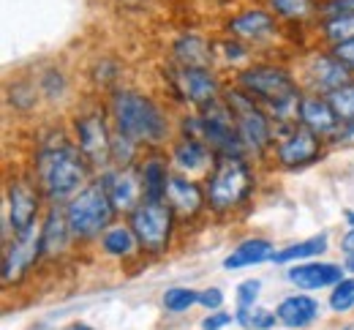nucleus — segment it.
<instances>
[{"label":"nucleus","mask_w":354,"mask_h":330,"mask_svg":"<svg viewBox=\"0 0 354 330\" xmlns=\"http://www.w3.org/2000/svg\"><path fill=\"white\" fill-rule=\"evenodd\" d=\"M30 175L36 178L46 205H66L80 189L95 178L90 161L74 142L71 129L52 126L39 134L33 147Z\"/></svg>","instance_id":"obj_1"},{"label":"nucleus","mask_w":354,"mask_h":330,"mask_svg":"<svg viewBox=\"0 0 354 330\" xmlns=\"http://www.w3.org/2000/svg\"><path fill=\"white\" fill-rule=\"evenodd\" d=\"M232 82L254 101H259L278 129L297 123V107L306 91L292 66L275 57H254L251 63H245L232 74Z\"/></svg>","instance_id":"obj_2"},{"label":"nucleus","mask_w":354,"mask_h":330,"mask_svg":"<svg viewBox=\"0 0 354 330\" xmlns=\"http://www.w3.org/2000/svg\"><path fill=\"white\" fill-rule=\"evenodd\" d=\"M104 101H106V109H109L115 131L131 137L145 150L167 147L169 142L175 140L172 118H169L167 107L156 95L145 93L139 88L120 85L112 93H106Z\"/></svg>","instance_id":"obj_3"},{"label":"nucleus","mask_w":354,"mask_h":330,"mask_svg":"<svg viewBox=\"0 0 354 330\" xmlns=\"http://www.w3.org/2000/svg\"><path fill=\"white\" fill-rule=\"evenodd\" d=\"M207 213L216 221H234L243 216L257 194V164L251 156H218L205 178Z\"/></svg>","instance_id":"obj_4"},{"label":"nucleus","mask_w":354,"mask_h":330,"mask_svg":"<svg viewBox=\"0 0 354 330\" xmlns=\"http://www.w3.org/2000/svg\"><path fill=\"white\" fill-rule=\"evenodd\" d=\"M66 219H68V227H71V235L77 240V246H90V243H98L101 235L120 219L104 181L95 175L85 189H80L66 205Z\"/></svg>","instance_id":"obj_5"},{"label":"nucleus","mask_w":354,"mask_h":330,"mask_svg":"<svg viewBox=\"0 0 354 330\" xmlns=\"http://www.w3.org/2000/svg\"><path fill=\"white\" fill-rule=\"evenodd\" d=\"M223 101L232 109V118H234L237 131H240V137L248 147V156L254 161H265L272 153L275 137H278V126L270 118V112L259 101H254L245 91H240L234 82H229L223 88Z\"/></svg>","instance_id":"obj_6"},{"label":"nucleus","mask_w":354,"mask_h":330,"mask_svg":"<svg viewBox=\"0 0 354 330\" xmlns=\"http://www.w3.org/2000/svg\"><path fill=\"white\" fill-rule=\"evenodd\" d=\"M221 33L237 39V42H243L245 47H251L254 55L275 52V49L281 47V42L289 36V30L283 28V22L267 8L262 0L232 11L223 19Z\"/></svg>","instance_id":"obj_7"},{"label":"nucleus","mask_w":354,"mask_h":330,"mask_svg":"<svg viewBox=\"0 0 354 330\" xmlns=\"http://www.w3.org/2000/svg\"><path fill=\"white\" fill-rule=\"evenodd\" d=\"M44 194L36 178L28 172H17L6 178V196H3V232L6 240L14 235L33 232L44 216Z\"/></svg>","instance_id":"obj_8"},{"label":"nucleus","mask_w":354,"mask_h":330,"mask_svg":"<svg viewBox=\"0 0 354 330\" xmlns=\"http://www.w3.org/2000/svg\"><path fill=\"white\" fill-rule=\"evenodd\" d=\"M68 129H71L74 142L85 153V158L90 161L95 175H101L104 169L112 167V134H115V126H112L106 101H95L85 109H80L71 118Z\"/></svg>","instance_id":"obj_9"},{"label":"nucleus","mask_w":354,"mask_h":330,"mask_svg":"<svg viewBox=\"0 0 354 330\" xmlns=\"http://www.w3.org/2000/svg\"><path fill=\"white\" fill-rule=\"evenodd\" d=\"M126 221L131 224L142 257H150V259L167 257V251L175 243L177 224H180L175 210L167 202H156V199H145L133 213L126 216Z\"/></svg>","instance_id":"obj_10"},{"label":"nucleus","mask_w":354,"mask_h":330,"mask_svg":"<svg viewBox=\"0 0 354 330\" xmlns=\"http://www.w3.org/2000/svg\"><path fill=\"white\" fill-rule=\"evenodd\" d=\"M167 88L175 95V101L191 107V109H202L221 98L226 82L218 77V68L169 63L167 66Z\"/></svg>","instance_id":"obj_11"},{"label":"nucleus","mask_w":354,"mask_h":330,"mask_svg":"<svg viewBox=\"0 0 354 330\" xmlns=\"http://www.w3.org/2000/svg\"><path fill=\"white\" fill-rule=\"evenodd\" d=\"M327 145L330 142L324 137L313 134L306 126L289 123L278 129L270 158L281 172H297V169H306V167H313L316 161H322L327 153Z\"/></svg>","instance_id":"obj_12"},{"label":"nucleus","mask_w":354,"mask_h":330,"mask_svg":"<svg viewBox=\"0 0 354 330\" xmlns=\"http://www.w3.org/2000/svg\"><path fill=\"white\" fill-rule=\"evenodd\" d=\"M297 77L306 93L330 95L333 91L352 82L354 74L344 66V60L330 47H308L297 57Z\"/></svg>","instance_id":"obj_13"},{"label":"nucleus","mask_w":354,"mask_h":330,"mask_svg":"<svg viewBox=\"0 0 354 330\" xmlns=\"http://www.w3.org/2000/svg\"><path fill=\"white\" fill-rule=\"evenodd\" d=\"M199 115H202V126H205V142L218 156H248V147L237 131V123H234L232 109L223 101V95L218 101L202 107Z\"/></svg>","instance_id":"obj_14"},{"label":"nucleus","mask_w":354,"mask_h":330,"mask_svg":"<svg viewBox=\"0 0 354 330\" xmlns=\"http://www.w3.org/2000/svg\"><path fill=\"white\" fill-rule=\"evenodd\" d=\"M41 262V251H39V227L33 232L25 235H14L6 240L3 248V268H0V279L3 286H19Z\"/></svg>","instance_id":"obj_15"},{"label":"nucleus","mask_w":354,"mask_h":330,"mask_svg":"<svg viewBox=\"0 0 354 330\" xmlns=\"http://www.w3.org/2000/svg\"><path fill=\"white\" fill-rule=\"evenodd\" d=\"M74 246H77V240L71 235V227H68V219H66L63 205H46L44 216L39 221V251H41V262L57 265Z\"/></svg>","instance_id":"obj_16"},{"label":"nucleus","mask_w":354,"mask_h":330,"mask_svg":"<svg viewBox=\"0 0 354 330\" xmlns=\"http://www.w3.org/2000/svg\"><path fill=\"white\" fill-rule=\"evenodd\" d=\"M164 202L175 210L180 224H196V221L207 213L205 181L175 172L172 181H169V189H167V199H164Z\"/></svg>","instance_id":"obj_17"},{"label":"nucleus","mask_w":354,"mask_h":330,"mask_svg":"<svg viewBox=\"0 0 354 330\" xmlns=\"http://www.w3.org/2000/svg\"><path fill=\"white\" fill-rule=\"evenodd\" d=\"M167 153H169L175 172L188 175V178H199V181H205L210 175V169L216 167V158H218V153L205 140H188V137H175L167 145Z\"/></svg>","instance_id":"obj_18"},{"label":"nucleus","mask_w":354,"mask_h":330,"mask_svg":"<svg viewBox=\"0 0 354 330\" xmlns=\"http://www.w3.org/2000/svg\"><path fill=\"white\" fill-rule=\"evenodd\" d=\"M98 178L104 181L106 194L120 219H126L145 202V189H142V178L136 167H109Z\"/></svg>","instance_id":"obj_19"},{"label":"nucleus","mask_w":354,"mask_h":330,"mask_svg":"<svg viewBox=\"0 0 354 330\" xmlns=\"http://www.w3.org/2000/svg\"><path fill=\"white\" fill-rule=\"evenodd\" d=\"M297 123L310 129L313 134L324 137L327 142L335 140V134L344 129V123H341V118L335 115L330 98L319 93H303L300 107H297Z\"/></svg>","instance_id":"obj_20"},{"label":"nucleus","mask_w":354,"mask_h":330,"mask_svg":"<svg viewBox=\"0 0 354 330\" xmlns=\"http://www.w3.org/2000/svg\"><path fill=\"white\" fill-rule=\"evenodd\" d=\"M136 169H139V178H142L145 199L164 202V199H167V189H169V181H172V175H175L172 161H169V153H167L164 147L145 150V156L139 158Z\"/></svg>","instance_id":"obj_21"},{"label":"nucleus","mask_w":354,"mask_h":330,"mask_svg":"<svg viewBox=\"0 0 354 330\" xmlns=\"http://www.w3.org/2000/svg\"><path fill=\"white\" fill-rule=\"evenodd\" d=\"M344 276H346V265H341V262H313V259L289 265V271H286V279L300 292L333 289Z\"/></svg>","instance_id":"obj_22"},{"label":"nucleus","mask_w":354,"mask_h":330,"mask_svg":"<svg viewBox=\"0 0 354 330\" xmlns=\"http://www.w3.org/2000/svg\"><path fill=\"white\" fill-rule=\"evenodd\" d=\"M275 314H278V325L289 330H306L322 317V309H319V300L310 297V292L297 289L295 295L281 297V303L275 306Z\"/></svg>","instance_id":"obj_23"},{"label":"nucleus","mask_w":354,"mask_h":330,"mask_svg":"<svg viewBox=\"0 0 354 330\" xmlns=\"http://www.w3.org/2000/svg\"><path fill=\"white\" fill-rule=\"evenodd\" d=\"M172 63L180 66H210L216 68V39L196 30H185L172 42Z\"/></svg>","instance_id":"obj_24"},{"label":"nucleus","mask_w":354,"mask_h":330,"mask_svg":"<svg viewBox=\"0 0 354 330\" xmlns=\"http://www.w3.org/2000/svg\"><path fill=\"white\" fill-rule=\"evenodd\" d=\"M275 254V243L265 235H248L243 237L223 259V271H245L254 265H265L272 262Z\"/></svg>","instance_id":"obj_25"},{"label":"nucleus","mask_w":354,"mask_h":330,"mask_svg":"<svg viewBox=\"0 0 354 330\" xmlns=\"http://www.w3.org/2000/svg\"><path fill=\"white\" fill-rule=\"evenodd\" d=\"M267 8L283 22L289 33L313 30L319 22V0H262Z\"/></svg>","instance_id":"obj_26"},{"label":"nucleus","mask_w":354,"mask_h":330,"mask_svg":"<svg viewBox=\"0 0 354 330\" xmlns=\"http://www.w3.org/2000/svg\"><path fill=\"white\" fill-rule=\"evenodd\" d=\"M98 248L104 257L109 259H131V257H142L139 251V243H136V235H133L131 224L126 219H118L104 235L98 240Z\"/></svg>","instance_id":"obj_27"},{"label":"nucleus","mask_w":354,"mask_h":330,"mask_svg":"<svg viewBox=\"0 0 354 330\" xmlns=\"http://www.w3.org/2000/svg\"><path fill=\"white\" fill-rule=\"evenodd\" d=\"M330 251V235L319 232L313 237H303V240H292L281 248H275L272 262L275 265H297V262H308V259H319Z\"/></svg>","instance_id":"obj_28"},{"label":"nucleus","mask_w":354,"mask_h":330,"mask_svg":"<svg viewBox=\"0 0 354 330\" xmlns=\"http://www.w3.org/2000/svg\"><path fill=\"white\" fill-rule=\"evenodd\" d=\"M316 42L322 47H335V44H344L354 39V11L352 14H333V17H322L313 30Z\"/></svg>","instance_id":"obj_29"},{"label":"nucleus","mask_w":354,"mask_h":330,"mask_svg":"<svg viewBox=\"0 0 354 330\" xmlns=\"http://www.w3.org/2000/svg\"><path fill=\"white\" fill-rule=\"evenodd\" d=\"M254 57L257 55L251 52V47H245L243 42H237V39H232L226 33H221V39H216V68L218 66H229L232 74H234L237 68H243Z\"/></svg>","instance_id":"obj_30"},{"label":"nucleus","mask_w":354,"mask_h":330,"mask_svg":"<svg viewBox=\"0 0 354 330\" xmlns=\"http://www.w3.org/2000/svg\"><path fill=\"white\" fill-rule=\"evenodd\" d=\"M36 88H39L44 101L57 104V101H63V95L68 93V77H66V71L60 66H46L36 77Z\"/></svg>","instance_id":"obj_31"},{"label":"nucleus","mask_w":354,"mask_h":330,"mask_svg":"<svg viewBox=\"0 0 354 330\" xmlns=\"http://www.w3.org/2000/svg\"><path fill=\"white\" fill-rule=\"evenodd\" d=\"M234 322L243 330H272L278 325V314L265 309V306H259V303H254V306H237Z\"/></svg>","instance_id":"obj_32"},{"label":"nucleus","mask_w":354,"mask_h":330,"mask_svg":"<svg viewBox=\"0 0 354 330\" xmlns=\"http://www.w3.org/2000/svg\"><path fill=\"white\" fill-rule=\"evenodd\" d=\"M142 150L145 147L139 142H133L131 137L115 131L112 134V167H136L139 158L145 156Z\"/></svg>","instance_id":"obj_33"},{"label":"nucleus","mask_w":354,"mask_h":330,"mask_svg":"<svg viewBox=\"0 0 354 330\" xmlns=\"http://www.w3.org/2000/svg\"><path fill=\"white\" fill-rule=\"evenodd\" d=\"M164 311L169 314H188L194 306H199V289L191 286H169L161 297Z\"/></svg>","instance_id":"obj_34"},{"label":"nucleus","mask_w":354,"mask_h":330,"mask_svg":"<svg viewBox=\"0 0 354 330\" xmlns=\"http://www.w3.org/2000/svg\"><path fill=\"white\" fill-rule=\"evenodd\" d=\"M327 306L333 314H349L354 311V276H344L341 282L330 289V297H327Z\"/></svg>","instance_id":"obj_35"},{"label":"nucleus","mask_w":354,"mask_h":330,"mask_svg":"<svg viewBox=\"0 0 354 330\" xmlns=\"http://www.w3.org/2000/svg\"><path fill=\"white\" fill-rule=\"evenodd\" d=\"M327 98H330L335 115L341 118V123H354V80L352 82H346L344 88L333 91Z\"/></svg>","instance_id":"obj_36"},{"label":"nucleus","mask_w":354,"mask_h":330,"mask_svg":"<svg viewBox=\"0 0 354 330\" xmlns=\"http://www.w3.org/2000/svg\"><path fill=\"white\" fill-rule=\"evenodd\" d=\"M118 77H120V66H115L112 60H101V63L93 66V82L98 85V91L112 93L115 88H120Z\"/></svg>","instance_id":"obj_37"},{"label":"nucleus","mask_w":354,"mask_h":330,"mask_svg":"<svg viewBox=\"0 0 354 330\" xmlns=\"http://www.w3.org/2000/svg\"><path fill=\"white\" fill-rule=\"evenodd\" d=\"M259 295H262V282L259 279H245L234 289L237 306H254V303H259Z\"/></svg>","instance_id":"obj_38"},{"label":"nucleus","mask_w":354,"mask_h":330,"mask_svg":"<svg viewBox=\"0 0 354 330\" xmlns=\"http://www.w3.org/2000/svg\"><path fill=\"white\" fill-rule=\"evenodd\" d=\"M199 306H202V309H207V311H218V309H223V289L221 286L210 284V286L199 289Z\"/></svg>","instance_id":"obj_39"},{"label":"nucleus","mask_w":354,"mask_h":330,"mask_svg":"<svg viewBox=\"0 0 354 330\" xmlns=\"http://www.w3.org/2000/svg\"><path fill=\"white\" fill-rule=\"evenodd\" d=\"M232 322H234V314L218 309V311H210V314L202 320V330H223V328H229Z\"/></svg>","instance_id":"obj_40"},{"label":"nucleus","mask_w":354,"mask_h":330,"mask_svg":"<svg viewBox=\"0 0 354 330\" xmlns=\"http://www.w3.org/2000/svg\"><path fill=\"white\" fill-rule=\"evenodd\" d=\"M341 60H344V66L349 68L354 74V39H349V42H344V44H335V47H330Z\"/></svg>","instance_id":"obj_41"},{"label":"nucleus","mask_w":354,"mask_h":330,"mask_svg":"<svg viewBox=\"0 0 354 330\" xmlns=\"http://www.w3.org/2000/svg\"><path fill=\"white\" fill-rule=\"evenodd\" d=\"M341 251H344V254H354V230H349V232L344 235V240H341Z\"/></svg>","instance_id":"obj_42"},{"label":"nucleus","mask_w":354,"mask_h":330,"mask_svg":"<svg viewBox=\"0 0 354 330\" xmlns=\"http://www.w3.org/2000/svg\"><path fill=\"white\" fill-rule=\"evenodd\" d=\"M63 330H95L93 325H88V322H71L68 328H63Z\"/></svg>","instance_id":"obj_43"},{"label":"nucleus","mask_w":354,"mask_h":330,"mask_svg":"<svg viewBox=\"0 0 354 330\" xmlns=\"http://www.w3.org/2000/svg\"><path fill=\"white\" fill-rule=\"evenodd\" d=\"M344 265H346V273L354 276V254H346V262H344Z\"/></svg>","instance_id":"obj_44"},{"label":"nucleus","mask_w":354,"mask_h":330,"mask_svg":"<svg viewBox=\"0 0 354 330\" xmlns=\"http://www.w3.org/2000/svg\"><path fill=\"white\" fill-rule=\"evenodd\" d=\"M346 221H349V230H354V210H346Z\"/></svg>","instance_id":"obj_45"},{"label":"nucleus","mask_w":354,"mask_h":330,"mask_svg":"<svg viewBox=\"0 0 354 330\" xmlns=\"http://www.w3.org/2000/svg\"><path fill=\"white\" fill-rule=\"evenodd\" d=\"M28 330H52V328H46V325H33V328H28Z\"/></svg>","instance_id":"obj_46"}]
</instances>
